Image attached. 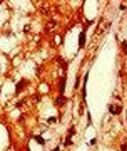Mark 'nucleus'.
<instances>
[{"mask_svg": "<svg viewBox=\"0 0 127 151\" xmlns=\"http://www.w3.org/2000/svg\"><path fill=\"white\" fill-rule=\"evenodd\" d=\"M122 111H124V108H122L119 103H111L109 104V114H112V116H119Z\"/></svg>", "mask_w": 127, "mask_h": 151, "instance_id": "f257e3e1", "label": "nucleus"}, {"mask_svg": "<svg viewBox=\"0 0 127 151\" xmlns=\"http://www.w3.org/2000/svg\"><path fill=\"white\" fill-rule=\"evenodd\" d=\"M27 86H29V81H27V79H20V81L15 84V94H20V92H24Z\"/></svg>", "mask_w": 127, "mask_h": 151, "instance_id": "f03ea898", "label": "nucleus"}, {"mask_svg": "<svg viewBox=\"0 0 127 151\" xmlns=\"http://www.w3.org/2000/svg\"><path fill=\"white\" fill-rule=\"evenodd\" d=\"M75 126H70L69 131H67V138H65V141H63V146H70L72 145V136L75 134Z\"/></svg>", "mask_w": 127, "mask_h": 151, "instance_id": "7ed1b4c3", "label": "nucleus"}, {"mask_svg": "<svg viewBox=\"0 0 127 151\" xmlns=\"http://www.w3.org/2000/svg\"><path fill=\"white\" fill-rule=\"evenodd\" d=\"M65 82H67V77L62 76V77H60V82H59V87H57L59 96H65Z\"/></svg>", "mask_w": 127, "mask_h": 151, "instance_id": "20e7f679", "label": "nucleus"}, {"mask_svg": "<svg viewBox=\"0 0 127 151\" xmlns=\"http://www.w3.org/2000/svg\"><path fill=\"white\" fill-rule=\"evenodd\" d=\"M65 103H67V97H65V96H57L54 104H55L57 108H63V104H65Z\"/></svg>", "mask_w": 127, "mask_h": 151, "instance_id": "39448f33", "label": "nucleus"}, {"mask_svg": "<svg viewBox=\"0 0 127 151\" xmlns=\"http://www.w3.org/2000/svg\"><path fill=\"white\" fill-rule=\"evenodd\" d=\"M84 47H85V30H82L79 35V49L82 50Z\"/></svg>", "mask_w": 127, "mask_h": 151, "instance_id": "423d86ee", "label": "nucleus"}, {"mask_svg": "<svg viewBox=\"0 0 127 151\" xmlns=\"http://www.w3.org/2000/svg\"><path fill=\"white\" fill-rule=\"evenodd\" d=\"M34 139H35V141H37V143H39V145H45V143H47V141H45V139H44V138H42V136H39V134H35V136H34Z\"/></svg>", "mask_w": 127, "mask_h": 151, "instance_id": "0eeeda50", "label": "nucleus"}, {"mask_svg": "<svg viewBox=\"0 0 127 151\" xmlns=\"http://www.w3.org/2000/svg\"><path fill=\"white\" fill-rule=\"evenodd\" d=\"M55 27H57V20H52V22L47 25V30H52V29H55Z\"/></svg>", "mask_w": 127, "mask_h": 151, "instance_id": "6e6552de", "label": "nucleus"}, {"mask_svg": "<svg viewBox=\"0 0 127 151\" xmlns=\"http://www.w3.org/2000/svg\"><path fill=\"white\" fill-rule=\"evenodd\" d=\"M87 126H92V116H90V111H87Z\"/></svg>", "mask_w": 127, "mask_h": 151, "instance_id": "1a4fd4ad", "label": "nucleus"}, {"mask_svg": "<svg viewBox=\"0 0 127 151\" xmlns=\"http://www.w3.org/2000/svg\"><path fill=\"white\" fill-rule=\"evenodd\" d=\"M54 123H57V118H55V116H52V118L47 119V124H54Z\"/></svg>", "mask_w": 127, "mask_h": 151, "instance_id": "9d476101", "label": "nucleus"}, {"mask_svg": "<svg viewBox=\"0 0 127 151\" xmlns=\"http://www.w3.org/2000/svg\"><path fill=\"white\" fill-rule=\"evenodd\" d=\"M122 50H124V54H127V42H122Z\"/></svg>", "mask_w": 127, "mask_h": 151, "instance_id": "9b49d317", "label": "nucleus"}, {"mask_svg": "<svg viewBox=\"0 0 127 151\" xmlns=\"http://www.w3.org/2000/svg\"><path fill=\"white\" fill-rule=\"evenodd\" d=\"M34 101H35V103H39V101H40V96H39V94H35V96H34Z\"/></svg>", "mask_w": 127, "mask_h": 151, "instance_id": "f8f14e48", "label": "nucleus"}, {"mask_svg": "<svg viewBox=\"0 0 127 151\" xmlns=\"http://www.w3.org/2000/svg\"><path fill=\"white\" fill-rule=\"evenodd\" d=\"M121 151H127V145L124 143V145H121Z\"/></svg>", "mask_w": 127, "mask_h": 151, "instance_id": "ddd939ff", "label": "nucleus"}, {"mask_svg": "<svg viewBox=\"0 0 127 151\" xmlns=\"http://www.w3.org/2000/svg\"><path fill=\"white\" fill-rule=\"evenodd\" d=\"M94 145H97V139H95V138L94 139H90V146H94Z\"/></svg>", "mask_w": 127, "mask_h": 151, "instance_id": "4468645a", "label": "nucleus"}]
</instances>
